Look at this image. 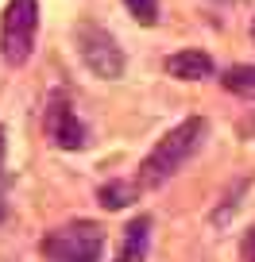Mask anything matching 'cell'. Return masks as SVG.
Masks as SVG:
<instances>
[{
    "label": "cell",
    "instance_id": "obj_8",
    "mask_svg": "<svg viewBox=\"0 0 255 262\" xmlns=\"http://www.w3.org/2000/svg\"><path fill=\"white\" fill-rule=\"evenodd\" d=\"M221 85L236 97H255V66L240 62V66H228L221 74Z\"/></svg>",
    "mask_w": 255,
    "mask_h": 262
},
{
    "label": "cell",
    "instance_id": "obj_4",
    "mask_svg": "<svg viewBox=\"0 0 255 262\" xmlns=\"http://www.w3.org/2000/svg\"><path fill=\"white\" fill-rule=\"evenodd\" d=\"M74 42H77V54H82L89 74H97L101 81L124 77V50H120V42H116L112 31H105V27L85 19V24L74 27Z\"/></svg>",
    "mask_w": 255,
    "mask_h": 262
},
{
    "label": "cell",
    "instance_id": "obj_13",
    "mask_svg": "<svg viewBox=\"0 0 255 262\" xmlns=\"http://www.w3.org/2000/svg\"><path fill=\"white\" fill-rule=\"evenodd\" d=\"M251 42H255V19H251Z\"/></svg>",
    "mask_w": 255,
    "mask_h": 262
},
{
    "label": "cell",
    "instance_id": "obj_12",
    "mask_svg": "<svg viewBox=\"0 0 255 262\" xmlns=\"http://www.w3.org/2000/svg\"><path fill=\"white\" fill-rule=\"evenodd\" d=\"M4 155H8V139H4V127H0V178H4Z\"/></svg>",
    "mask_w": 255,
    "mask_h": 262
},
{
    "label": "cell",
    "instance_id": "obj_6",
    "mask_svg": "<svg viewBox=\"0 0 255 262\" xmlns=\"http://www.w3.org/2000/svg\"><path fill=\"white\" fill-rule=\"evenodd\" d=\"M163 66H166V74L178 77V81H201V77L217 74L213 58H209L205 50H198V47H186V50H178V54H166Z\"/></svg>",
    "mask_w": 255,
    "mask_h": 262
},
{
    "label": "cell",
    "instance_id": "obj_7",
    "mask_svg": "<svg viewBox=\"0 0 255 262\" xmlns=\"http://www.w3.org/2000/svg\"><path fill=\"white\" fill-rule=\"evenodd\" d=\"M151 228H155V220H151L147 212H140L135 220H128V228H124V235H120V247H116V262H143L147 258Z\"/></svg>",
    "mask_w": 255,
    "mask_h": 262
},
{
    "label": "cell",
    "instance_id": "obj_5",
    "mask_svg": "<svg viewBox=\"0 0 255 262\" xmlns=\"http://www.w3.org/2000/svg\"><path fill=\"white\" fill-rule=\"evenodd\" d=\"M43 123H47V139L54 143L58 150H85L89 147V127L82 123V116L70 108V100L62 97V93H54V97L47 100Z\"/></svg>",
    "mask_w": 255,
    "mask_h": 262
},
{
    "label": "cell",
    "instance_id": "obj_9",
    "mask_svg": "<svg viewBox=\"0 0 255 262\" xmlns=\"http://www.w3.org/2000/svg\"><path fill=\"white\" fill-rule=\"evenodd\" d=\"M101 205L105 208H124V205H132L135 201V189L132 185H124V181H108V185H101Z\"/></svg>",
    "mask_w": 255,
    "mask_h": 262
},
{
    "label": "cell",
    "instance_id": "obj_3",
    "mask_svg": "<svg viewBox=\"0 0 255 262\" xmlns=\"http://www.w3.org/2000/svg\"><path fill=\"white\" fill-rule=\"evenodd\" d=\"M39 39V0H8L0 16V54L12 70L31 62Z\"/></svg>",
    "mask_w": 255,
    "mask_h": 262
},
{
    "label": "cell",
    "instance_id": "obj_11",
    "mask_svg": "<svg viewBox=\"0 0 255 262\" xmlns=\"http://www.w3.org/2000/svg\"><path fill=\"white\" fill-rule=\"evenodd\" d=\"M240 254H244V262H255V228L244 235V247H240Z\"/></svg>",
    "mask_w": 255,
    "mask_h": 262
},
{
    "label": "cell",
    "instance_id": "obj_10",
    "mask_svg": "<svg viewBox=\"0 0 255 262\" xmlns=\"http://www.w3.org/2000/svg\"><path fill=\"white\" fill-rule=\"evenodd\" d=\"M124 8L132 12L135 24L143 27H155L159 24V0H124Z\"/></svg>",
    "mask_w": 255,
    "mask_h": 262
},
{
    "label": "cell",
    "instance_id": "obj_2",
    "mask_svg": "<svg viewBox=\"0 0 255 262\" xmlns=\"http://www.w3.org/2000/svg\"><path fill=\"white\" fill-rule=\"evenodd\" d=\"M47 262H101L105 251V228L97 220H70L47 231L39 243Z\"/></svg>",
    "mask_w": 255,
    "mask_h": 262
},
{
    "label": "cell",
    "instance_id": "obj_1",
    "mask_svg": "<svg viewBox=\"0 0 255 262\" xmlns=\"http://www.w3.org/2000/svg\"><path fill=\"white\" fill-rule=\"evenodd\" d=\"M205 135H209V123L201 120V116H189V120H182L178 127H170L163 139L151 147V155L143 158V166H140V185H147V189L166 185V181H170L174 173H178L182 166H186L189 158L201 150Z\"/></svg>",
    "mask_w": 255,
    "mask_h": 262
}]
</instances>
